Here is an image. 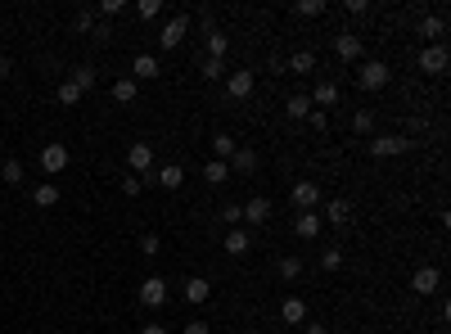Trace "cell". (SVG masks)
Instances as JSON below:
<instances>
[{"label":"cell","instance_id":"obj_18","mask_svg":"<svg viewBox=\"0 0 451 334\" xmlns=\"http://www.w3.org/2000/svg\"><path fill=\"white\" fill-rule=\"evenodd\" d=\"M280 321L284 326H307V303L303 298H284L280 303Z\"/></svg>","mask_w":451,"mask_h":334},{"label":"cell","instance_id":"obj_25","mask_svg":"<svg viewBox=\"0 0 451 334\" xmlns=\"http://www.w3.org/2000/svg\"><path fill=\"white\" fill-rule=\"evenodd\" d=\"M284 113H289L293 122H307V113H312V100H307V95H289V100H284Z\"/></svg>","mask_w":451,"mask_h":334},{"label":"cell","instance_id":"obj_24","mask_svg":"<svg viewBox=\"0 0 451 334\" xmlns=\"http://www.w3.org/2000/svg\"><path fill=\"white\" fill-rule=\"evenodd\" d=\"M131 73H136V82H149V77H158V59H153V54H136Z\"/></svg>","mask_w":451,"mask_h":334},{"label":"cell","instance_id":"obj_10","mask_svg":"<svg viewBox=\"0 0 451 334\" xmlns=\"http://www.w3.org/2000/svg\"><path fill=\"white\" fill-rule=\"evenodd\" d=\"M253 86H257V77L248 68L226 73V95H230V100H248V95H253Z\"/></svg>","mask_w":451,"mask_h":334},{"label":"cell","instance_id":"obj_6","mask_svg":"<svg viewBox=\"0 0 451 334\" xmlns=\"http://www.w3.org/2000/svg\"><path fill=\"white\" fill-rule=\"evenodd\" d=\"M447 63H451L447 45H425V50H420V73H429V77H443Z\"/></svg>","mask_w":451,"mask_h":334},{"label":"cell","instance_id":"obj_50","mask_svg":"<svg viewBox=\"0 0 451 334\" xmlns=\"http://www.w3.org/2000/svg\"><path fill=\"white\" fill-rule=\"evenodd\" d=\"M9 77V59H5V54H0V82H5Z\"/></svg>","mask_w":451,"mask_h":334},{"label":"cell","instance_id":"obj_17","mask_svg":"<svg viewBox=\"0 0 451 334\" xmlns=\"http://www.w3.org/2000/svg\"><path fill=\"white\" fill-rule=\"evenodd\" d=\"M321 213H298V222H293V235H298V240H316V235H321Z\"/></svg>","mask_w":451,"mask_h":334},{"label":"cell","instance_id":"obj_13","mask_svg":"<svg viewBox=\"0 0 451 334\" xmlns=\"http://www.w3.org/2000/svg\"><path fill=\"white\" fill-rule=\"evenodd\" d=\"M334 54H339L343 63H357L361 59V36L357 32H339L334 36Z\"/></svg>","mask_w":451,"mask_h":334},{"label":"cell","instance_id":"obj_47","mask_svg":"<svg viewBox=\"0 0 451 334\" xmlns=\"http://www.w3.org/2000/svg\"><path fill=\"white\" fill-rule=\"evenodd\" d=\"M185 334H213V330H208V321H185Z\"/></svg>","mask_w":451,"mask_h":334},{"label":"cell","instance_id":"obj_19","mask_svg":"<svg viewBox=\"0 0 451 334\" xmlns=\"http://www.w3.org/2000/svg\"><path fill=\"white\" fill-rule=\"evenodd\" d=\"M208 294H213V284H208L204 275H190V280H185V303H194V308H199V303H208Z\"/></svg>","mask_w":451,"mask_h":334},{"label":"cell","instance_id":"obj_35","mask_svg":"<svg viewBox=\"0 0 451 334\" xmlns=\"http://www.w3.org/2000/svg\"><path fill=\"white\" fill-rule=\"evenodd\" d=\"M204 77L208 82H222L226 77V59H208V54H204Z\"/></svg>","mask_w":451,"mask_h":334},{"label":"cell","instance_id":"obj_32","mask_svg":"<svg viewBox=\"0 0 451 334\" xmlns=\"http://www.w3.org/2000/svg\"><path fill=\"white\" fill-rule=\"evenodd\" d=\"M226 50H230L226 32H208V59H226Z\"/></svg>","mask_w":451,"mask_h":334},{"label":"cell","instance_id":"obj_8","mask_svg":"<svg viewBox=\"0 0 451 334\" xmlns=\"http://www.w3.org/2000/svg\"><path fill=\"white\" fill-rule=\"evenodd\" d=\"M127 167L136 172V176H149V172H153V145H145V140H136V145L127 149Z\"/></svg>","mask_w":451,"mask_h":334},{"label":"cell","instance_id":"obj_11","mask_svg":"<svg viewBox=\"0 0 451 334\" xmlns=\"http://www.w3.org/2000/svg\"><path fill=\"white\" fill-rule=\"evenodd\" d=\"M321 222H330V226H352L357 222V217H352V199H330V204H325V217Z\"/></svg>","mask_w":451,"mask_h":334},{"label":"cell","instance_id":"obj_21","mask_svg":"<svg viewBox=\"0 0 451 334\" xmlns=\"http://www.w3.org/2000/svg\"><path fill=\"white\" fill-rule=\"evenodd\" d=\"M248 249H253V240H248V231H244V226H235V231L226 235V253H230V257H244Z\"/></svg>","mask_w":451,"mask_h":334},{"label":"cell","instance_id":"obj_33","mask_svg":"<svg viewBox=\"0 0 451 334\" xmlns=\"http://www.w3.org/2000/svg\"><path fill=\"white\" fill-rule=\"evenodd\" d=\"M113 100H118V104H131V100H136V77L113 82Z\"/></svg>","mask_w":451,"mask_h":334},{"label":"cell","instance_id":"obj_44","mask_svg":"<svg viewBox=\"0 0 451 334\" xmlns=\"http://www.w3.org/2000/svg\"><path fill=\"white\" fill-rule=\"evenodd\" d=\"M366 0H343V14H352V18H361V14H366Z\"/></svg>","mask_w":451,"mask_h":334},{"label":"cell","instance_id":"obj_34","mask_svg":"<svg viewBox=\"0 0 451 334\" xmlns=\"http://www.w3.org/2000/svg\"><path fill=\"white\" fill-rule=\"evenodd\" d=\"M122 195H127V199H140V195H145V176L127 172V176H122Z\"/></svg>","mask_w":451,"mask_h":334},{"label":"cell","instance_id":"obj_4","mask_svg":"<svg viewBox=\"0 0 451 334\" xmlns=\"http://www.w3.org/2000/svg\"><path fill=\"white\" fill-rule=\"evenodd\" d=\"M289 199H293L298 213H316V208H321V181H293Z\"/></svg>","mask_w":451,"mask_h":334},{"label":"cell","instance_id":"obj_26","mask_svg":"<svg viewBox=\"0 0 451 334\" xmlns=\"http://www.w3.org/2000/svg\"><path fill=\"white\" fill-rule=\"evenodd\" d=\"M275 271H280V280H298V275H303V257H293V253H284L280 257V266H275Z\"/></svg>","mask_w":451,"mask_h":334},{"label":"cell","instance_id":"obj_51","mask_svg":"<svg viewBox=\"0 0 451 334\" xmlns=\"http://www.w3.org/2000/svg\"><path fill=\"white\" fill-rule=\"evenodd\" d=\"M244 334H257V330H244Z\"/></svg>","mask_w":451,"mask_h":334},{"label":"cell","instance_id":"obj_36","mask_svg":"<svg viewBox=\"0 0 451 334\" xmlns=\"http://www.w3.org/2000/svg\"><path fill=\"white\" fill-rule=\"evenodd\" d=\"M222 222L230 226V231H235V226H244V208H239V204H226L222 208Z\"/></svg>","mask_w":451,"mask_h":334},{"label":"cell","instance_id":"obj_39","mask_svg":"<svg viewBox=\"0 0 451 334\" xmlns=\"http://www.w3.org/2000/svg\"><path fill=\"white\" fill-rule=\"evenodd\" d=\"M77 100H82V91L72 86V77H63L59 82V104H77Z\"/></svg>","mask_w":451,"mask_h":334},{"label":"cell","instance_id":"obj_43","mask_svg":"<svg viewBox=\"0 0 451 334\" xmlns=\"http://www.w3.org/2000/svg\"><path fill=\"white\" fill-rule=\"evenodd\" d=\"M136 14H140V18H158V14H162V5H158V0H140Z\"/></svg>","mask_w":451,"mask_h":334},{"label":"cell","instance_id":"obj_16","mask_svg":"<svg viewBox=\"0 0 451 334\" xmlns=\"http://www.w3.org/2000/svg\"><path fill=\"white\" fill-rule=\"evenodd\" d=\"M443 32H447L443 14H425V18H420V36H425L429 45H443Z\"/></svg>","mask_w":451,"mask_h":334},{"label":"cell","instance_id":"obj_37","mask_svg":"<svg viewBox=\"0 0 451 334\" xmlns=\"http://www.w3.org/2000/svg\"><path fill=\"white\" fill-rule=\"evenodd\" d=\"M293 9H298L303 18H321V14H325V0H298Z\"/></svg>","mask_w":451,"mask_h":334},{"label":"cell","instance_id":"obj_46","mask_svg":"<svg viewBox=\"0 0 451 334\" xmlns=\"http://www.w3.org/2000/svg\"><path fill=\"white\" fill-rule=\"evenodd\" d=\"M100 14H104V18H113V14H122V0H104V5H100Z\"/></svg>","mask_w":451,"mask_h":334},{"label":"cell","instance_id":"obj_23","mask_svg":"<svg viewBox=\"0 0 451 334\" xmlns=\"http://www.w3.org/2000/svg\"><path fill=\"white\" fill-rule=\"evenodd\" d=\"M32 204H36V208H54V204H59V185H54V181L36 185V190H32Z\"/></svg>","mask_w":451,"mask_h":334},{"label":"cell","instance_id":"obj_7","mask_svg":"<svg viewBox=\"0 0 451 334\" xmlns=\"http://www.w3.org/2000/svg\"><path fill=\"white\" fill-rule=\"evenodd\" d=\"M438 284H443V271H438V266H415V275H411V289H415L420 298L438 294Z\"/></svg>","mask_w":451,"mask_h":334},{"label":"cell","instance_id":"obj_30","mask_svg":"<svg viewBox=\"0 0 451 334\" xmlns=\"http://www.w3.org/2000/svg\"><path fill=\"white\" fill-rule=\"evenodd\" d=\"M226 176H230V167L222 163V158H213V163H204V181H208V185H226Z\"/></svg>","mask_w":451,"mask_h":334},{"label":"cell","instance_id":"obj_2","mask_svg":"<svg viewBox=\"0 0 451 334\" xmlns=\"http://www.w3.org/2000/svg\"><path fill=\"white\" fill-rule=\"evenodd\" d=\"M136 298L145 303V308H162V303L171 298V284L162 280V275H145V280H140V289H136Z\"/></svg>","mask_w":451,"mask_h":334},{"label":"cell","instance_id":"obj_5","mask_svg":"<svg viewBox=\"0 0 451 334\" xmlns=\"http://www.w3.org/2000/svg\"><path fill=\"white\" fill-rule=\"evenodd\" d=\"M185 32H190V14H171L167 23H162V32H158V45L162 50H176V45L185 41Z\"/></svg>","mask_w":451,"mask_h":334},{"label":"cell","instance_id":"obj_20","mask_svg":"<svg viewBox=\"0 0 451 334\" xmlns=\"http://www.w3.org/2000/svg\"><path fill=\"white\" fill-rule=\"evenodd\" d=\"M0 181L18 190V185H23V181H27V167L18 163V158H5V163H0Z\"/></svg>","mask_w":451,"mask_h":334},{"label":"cell","instance_id":"obj_49","mask_svg":"<svg viewBox=\"0 0 451 334\" xmlns=\"http://www.w3.org/2000/svg\"><path fill=\"white\" fill-rule=\"evenodd\" d=\"M140 334H171V330H167V326H145Z\"/></svg>","mask_w":451,"mask_h":334},{"label":"cell","instance_id":"obj_38","mask_svg":"<svg viewBox=\"0 0 451 334\" xmlns=\"http://www.w3.org/2000/svg\"><path fill=\"white\" fill-rule=\"evenodd\" d=\"M321 266H325V271H339V266H343V249H339V244L321 253Z\"/></svg>","mask_w":451,"mask_h":334},{"label":"cell","instance_id":"obj_3","mask_svg":"<svg viewBox=\"0 0 451 334\" xmlns=\"http://www.w3.org/2000/svg\"><path fill=\"white\" fill-rule=\"evenodd\" d=\"M357 82H361V91H383V86L392 82V73H388V63H383V59H366V63H361V73H357Z\"/></svg>","mask_w":451,"mask_h":334},{"label":"cell","instance_id":"obj_22","mask_svg":"<svg viewBox=\"0 0 451 334\" xmlns=\"http://www.w3.org/2000/svg\"><path fill=\"white\" fill-rule=\"evenodd\" d=\"M153 181H158L162 190H181L185 172H181V163H167V167H158V172H153Z\"/></svg>","mask_w":451,"mask_h":334},{"label":"cell","instance_id":"obj_29","mask_svg":"<svg viewBox=\"0 0 451 334\" xmlns=\"http://www.w3.org/2000/svg\"><path fill=\"white\" fill-rule=\"evenodd\" d=\"M235 149H239V145H235V136H230V131H217V136H213V154L222 158V163L235 154Z\"/></svg>","mask_w":451,"mask_h":334},{"label":"cell","instance_id":"obj_9","mask_svg":"<svg viewBox=\"0 0 451 334\" xmlns=\"http://www.w3.org/2000/svg\"><path fill=\"white\" fill-rule=\"evenodd\" d=\"M239 208H244V222L248 226H266V222H271V199H266V195H253V199H248V204H239Z\"/></svg>","mask_w":451,"mask_h":334},{"label":"cell","instance_id":"obj_27","mask_svg":"<svg viewBox=\"0 0 451 334\" xmlns=\"http://www.w3.org/2000/svg\"><path fill=\"white\" fill-rule=\"evenodd\" d=\"M72 86H77V91H95V68H91V63H77V68H72Z\"/></svg>","mask_w":451,"mask_h":334},{"label":"cell","instance_id":"obj_42","mask_svg":"<svg viewBox=\"0 0 451 334\" xmlns=\"http://www.w3.org/2000/svg\"><path fill=\"white\" fill-rule=\"evenodd\" d=\"M307 122H312V131H325V127H330V113L312 109V113H307Z\"/></svg>","mask_w":451,"mask_h":334},{"label":"cell","instance_id":"obj_31","mask_svg":"<svg viewBox=\"0 0 451 334\" xmlns=\"http://www.w3.org/2000/svg\"><path fill=\"white\" fill-rule=\"evenodd\" d=\"M352 131H357V136H370V131H375V113L357 109V113H352Z\"/></svg>","mask_w":451,"mask_h":334},{"label":"cell","instance_id":"obj_15","mask_svg":"<svg viewBox=\"0 0 451 334\" xmlns=\"http://www.w3.org/2000/svg\"><path fill=\"white\" fill-rule=\"evenodd\" d=\"M226 167H230V172H239V176H253V172H257V154H253L248 145H239L235 154H230V163H226Z\"/></svg>","mask_w":451,"mask_h":334},{"label":"cell","instance_id":"obj_41","mask_svg":"<svg viewBox=\"0 0 451 334\" xmlns=\"http://www.w3.org/2000/svg\"><path fill=\"white\" fill-rule=\"evenodd\" d=\"M72 27L77 32H95V9H82V14L72 18Z\"/></svg>","mask_w":451,"mask_h":334},{"label":"cell","instance_id":"obj_12","mask_svg":"<svg viewBox=\"0 0 451 334\" xmlns=\"http://www.w3.org/2000/svg\"><path fill=\"white\" fill-rule=\"evenodd\" d=\"M72 163V154H68V145H45L41 149V167L45 172H50V176H59V172L63 167H68Z\"/></svg>","mask_w":451,"mask_h":334},{"label":"cell","instance_id":"obj_45","mask_svg":"<svg viewBox=\"0 0 451 334\" xmlns=\"http://www.w3.org/2000/svg\"><path fill=\"white\" fill-rule=\"evenodd\" d=\"M91 36H95V41H100V45H109V41H113V32H109V23H95V32H91Z\"/></svg>","mask_w":451,"mask_h":334},{"label":"cell","instance_id":"obj_40","mask_svg":"<svg viewBox=\"0 0 451 334\" xmlns=\"http://www.w3.org/2000/svg\"><path fill=\"white\" fill-rule=\"evenodd\" d=\"M158 249H162V240H158V235H140V253H145V257H158Z\"/></svg>","mask_w":451,"mask_h":334},{"label":"cell","instance_id":"obj_1","mask_svg":"<svg viewBox=\"0 0 451 334\" xmlns=\"http://www.w3.org/2000/svg\"><path fill=\"white\" fill-rule=\"evenodd\" d=\"M411 149H415V140L402 136V131H392V136L383 131V136L370 140V154H375V158H397V154H411Z\"/></svg>","mask_w":451,"mask_h":334},{"label":"cell","instance_id":"obj_48","mask_svg":"<svg viewBox=\"0 0 451 334\" xmlns=\"http://www.w3.org/2000/svg\"><path fill=\"white\" fill-rule=\"evenodd\" d=\"M303 334H330V330H325L321 321H307V326H303Z\"/></svg>","mask_w":451,"mask_h":334},{"label":"cell","instance_id":"obj_14","mask_svg":"<svg viewBox=\"0 0 451 334\" xmlns=\"http://www.w3.org/2000/svg\"><path fill=\"white\" fill-rule=\"evenodd\" d=\"M307 100H312V109H334V104H339V86H334V82H316V91L312 95H307Z\"/></svg>","mask_w":451,"mask_h":334},{"label":"cell","instance_id":"obj_28","mask_svg":"<svg viewBox=\"0 0 451 334\" xmlns=\"http://www.w3.org/2000/svg\"><path fill=\"white\" fill-rule=\"evenodd\" d=\"M284 68H293V73H312V68H316V50H293Z\"/></svg>","mask_w":451,"mask_h":334}]
</instances>
